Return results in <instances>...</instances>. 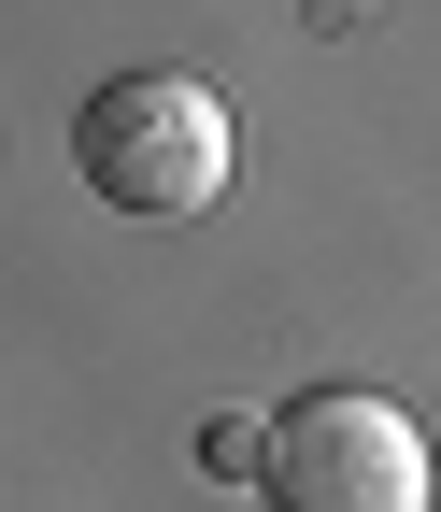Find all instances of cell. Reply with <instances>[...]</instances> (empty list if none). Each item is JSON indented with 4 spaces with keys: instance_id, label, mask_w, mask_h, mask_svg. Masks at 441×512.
Listing matches in <instances>:
<instances>
[{
    "instance_id": "obj_1",
    "label": "cell",
    "mask_w": 441,
    "mask_h": 512,
    "mask_svg": "<svg viewBox=\"0 0 441 512\" xmlns=\"http://www.w3.org/2000/svg\"><path fill=\"white\" fill-rule=\"evenodd\" d=\"M72 157L114 214H200L228 185V100L200 72H129L72 114Z\"/></svg>"
},
{
    "instance_id": "obj_2",
    "label": "cell",
    "mask_w": 441,
    "mask_h": 512,
    "mask_svg": "<svg viewBox=\"0 0 441 512\" xmlns=\"http://www.w3.org/2000/svg\"><path fill=\"white\" fill-rule=\"evenodd\" d=\"M271 512H427V427L399 399H356V384H313L271 413Z\"/></svg>"
}]
</instances>
